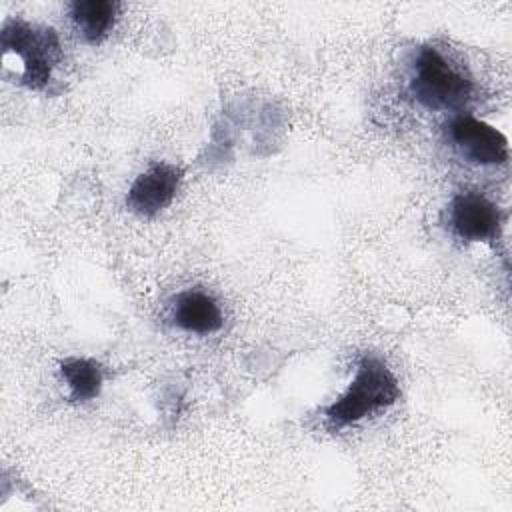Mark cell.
Here are the masks:
<instances>
[{
  "instance_id": "1",
  "label": "cell",
  "mask_w": 512,
  "mask_h": 512,
  "mask_svg": "<svg viewBox=\"0 0 512 512\" xmlns=\"http://www.w3.org/2000/svg\"><path fill=\"white\" fill-rule=\"evenodd\" d=\"M400 398L396 376L378 356H364L356 368V374L348 390L326 406V418L334 428H342L360 422Z\"/></svg>"
},
{
  "instance_id": "2",
  "label": "cell",
  "mask_w": 512,
  "mask_h": 512,
  "mask_svg": "<svg viewBox=\"0 0 512 512\" xmlns=\"http://www.w3.org/2000/svg\"><path fill=\"white\" fill-rule=\"evenodd\" d=\"M4 60H18L22 82L40 90L50 82L54 66L62 58L58 36L52 28L28 24L24 20H8L0 34Z\"/></svg>"
},
{
  "instance_id": "3",
  "label": "cell",
  "mask_w": 512,
  "mask_h": 512,
  "mask_svg": "<svg viewBox=\"0 0 512 512\" xmlns=\"http://www.w3.org/2000/svg\"><path fill=\"white\" fill-rule=\"evenodd\" d=\"M410 92L430 110H456L470 98L472 82L436 48L424 46L414 60Z\"/></svg>"
},
{
  "instance_id": "4",
  "label": "cell",
  "mask_w": 512,
  "mask_h": 512,
  "mask_svg": "<svg viewBox=\"0 0 512 512\" xmlns=\"http://www.w3.org/2000/svg\"><path fill=\"white\" fill-rule=\"evenodd\" d=\"M448 136L468 162L504 164L508 160L506 136L482 120L472 116H456L448 126Z\"/></svg>"
},
{
  "instance_id": "5",
  "label": "cell",
  "mask_w": 512,
  "mask_h": 512,
  "mask_svg": "<svg viewBox=\"0 0 512 512\" xmlns=\"http://www.w3.org/2000/svg\"><path fill=\"white\" fill-rule=\"evenodd\" d=\"M180 180L182 170L178 166L156 162L132 182L126 204L140 216H154L174 200Z\"/></svg>"
},
{
  "instance_id": "6",
  "label": "cell",
  "mask_w": 512,
  "mask_h": 512,
  "mask_svg": "<svg viewBox=\"0 0 512 512\" xmlns=\"http://www.w3.org/2000/svg\"><path fill=\"white\" fill-rule=\"evenodd\" d=\"M500 210L488 198L466 192L450 204V226L454 234L466 242H484L498 234Z\"/></svg>"
},
{
  "instance_id": "7",
  "label": "cell",
  "mask_w": 512,
  "mask_h": 512,
  "mask_svg": "<svg viewBox=\"0 0 512 512\" xmlns=\"http://www.w3.org/2000/svg\"><path fill=\"white\" fill-rule=\"evenodd\" d=\"M172 320L178 328L192 334H210L220 330L222 312L212 296L200 290H186L176 296Z\"/></svg>"
},
{
  "instance_id": "8",
  "label": "cell",
  "mask_w": 512,
  "mask_h": 512,
  "mask_svg": "<svg viewBox=\"0 0 512 512\" xmlns=\"http://www.w3.org/2000/svg\"><path fill=\"white\" fill-rule=\"evenodd\" d=\"M118 4L110 0H76L70 6V16L82 38L90 44L102 42L114 26Z\"/></svg>"
},
{
  "instance_id": "9",
  "label": "cell",
  "mask_w": 512,
  "mask_h": 512,
  "mask_svg": "<svg viewBox=\"0 0 512 512\" xmlns=\"http://www.w3.org/2000/svg\"><path fill=\"white\" fill-rule=\"evenodd\" d=\"M60 374L68 384L70 398L76 402L96 398L102 388V370L90 358H64L60 362Z\"/></svg>"
}]
</instances>
